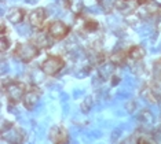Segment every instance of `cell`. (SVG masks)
Instances as JSON below:
<instances>
[{
	"label": "cell",
	"mask_w": 161,
	"mask_h": 144,
	"mask_svg": "<svg viewBox=\"0 0 161 144\" xmlns=\"http://www.w3.org/2000/svg\"><path fill=\"white\" fill-rule=\"evenodd\" d=\"M51 144H68L69 141V132L64 125H55L50 131Z\"/></svg>",
	"instance_id": "ba28073f"
},
{
	"label": "cell",
	"mask_w": 161,
	"mask_h": 144,
	"mask_svg": "<svg viewBox=\"0 0 161 144\" xmlns=\"http://www.w3.org/2000/svg\"><path fill=\"white\" fill-rule=\"evenodd\" d=\"M98 28H99V24H98V21L94 19V18H84L83 19L81 30H84L87 35H90V33H97Z\"/></svg>",
	"instance_id": "5bb4252c"
},
{
	"label": "cell",
	"mask_w": 161,
	"mask_h": 144,
	"mask_svg": "<svg viewBox=\"0 0 161 144\" xmlns=\"http://www.w3.org/2000/svg\"><path fill=\"white\" fill-rule=\"evenodd\" d=\"M109 61H110V63H113L114 66H123V65H125L130 59H128L127 51L117 50L110 55V56H109Z\"/></svg>",
	"instance_id": "7c38bea8"
},
{
	"label": "cell",
	"mask_w": 161,
	"mask_h": 144,
	"mask_svg": "<svg viewBox=\"0 0 161 144\" xmlns=\"http://www.w3.org/2000/svg\"><path fill=\"white\" fill-rule=\"evenodd\" d=\"M13 55L18 61L22 62V63H31L32 61H35L40 55V50L31 40H28V41H24V43H18L14 47Z\"/></svg>",
	"instance_id": "6da1fadb"
},
{
	"label": "cell",
	"mask_w": 161,
	"mask_h": 144,
	"mask_svg": "<svg viewBox=\"0 0 161 144\" xmlns=\"http://www.w3.org/2000/svg\"><path fill=\"white\" fill-rule=\"evenodd\" d=\"M0 33H2V36H7V33H8V30H7V26H6L4 22L2 24V30H0Z\"/></svg>",
	"instance_id": "ac0fdd59"
},
{
	"label": "cell",
	"mask_w": 161,
	"mask_h": 144,
	"mask_svg": "<svg viewBox=\"0 0 161 144\" xmlns=\"http://www.w3.org/2000/svg\"><path fill=\"white\" fill-rule=\"evenodd\" d=\"M28 22L29 25H31L33 29L36 30H42V29H44V24L47 21V11L44 8H42V7H37V8L32 10L31 13H28Z\"/></svg>",
	"instance_id": "52a82bcc"
},
{
	"label": "cell",
	"mask_w": 161,
	"mask_h": 144,
	"mask_svg": "<svg viewBox=\"0 0 161 144\" xmlns=\"http://www.w3.org/2000/svg\"><path fill=\"white\" fill-rule=\"evenodd\" d=\"M28 85L24 84L22 81H18V80H11L8 81L7 85H3V91L6 93V98L8 100L10 104L15 106L18 103H22V99L25 93H26Z\"/></svg>",
	"instance_id": "7a4b0ae2"
},
{
	"label": "cell",
	"mask_w": 161,
	"mask_h": 144,
	"mask_svg": "<svg viewBox=\"0 0 161 144\" xmlns=\"http://www.w3.org/2000/svg\"><path fill=\"white\" fill-rule=\"evenodd\" d=\"M135 144H156V141L153 140V137H150L147 135H141L135 140Z\"/></svg>",
	"instance_id": "e0dca14e"
},
{
	"label": "cell",
	"mask_w": 161,
	"mask_h": 144,
	"mask_svg": "<svg viewBox=\"0 0 161 144\" xmlns=\"http://www.w3.org/2000/svg\"><path fill=\"white\" fill-rule=\"evenodd\" d=\"M10 47H11V40H10V37L8 36H2V37H0V51H2V54L7 52Z\"/></svg>",
	"instance_id": "2e32d148"
},
{
	"label": "cell",
	"mask_w": 161,
	"mask_h": 144,
	"mask_svg": "<svg viewBox=\"0 0 161 144\" xmlns=\"http://www.w3.org/2000/svg\"><path fill=\"white\" fill-rule=\"evenodd\" d=\"M7 21L10 22V24L13 25H19L22 24L24 19H26L28 18V13L26 10L22 8V7H13V8L8 10V13H7Z\"/></svg>",
	"instance_id": "30bf717a"
},
{
	"label": "cell",
	"mask_w": 161,
	"mask_h": 144,
	"mask_svg": "<svg viewBox=\"0 0 161 144\" xmlns=\"http://www.w3.org/2000/svg\"><path fill=\"white\" fill-rule=\"evenodd\" d=\"M65 67V59L61 55H48L40 65V70L46 76H57Z\"/></svg>",
	"instance_id": "277c9868"
},
{
	"label": "cell",
	"mask_w": 161,
	"mask_h": 144,
	"mask_svg": "<svg viewBox=\"0 0 161 144\" xmlns=\"http://www.w3.org/2000/svg\"><path fill=\"white\" fill-rule=\"evenodd\" d=\"M127 54H128V59H131L134 62H141L146 55L145 48L142 45H132L127 50Z\"/></svg>",
	"instance_id": "4fadbf2b"
},
{
	"label": "cell",
	"mask_w": 161,
	"mask_h": 144,
	"mask_svg": "<svg viewBox=\"0 0 161 144\" xmlns=\"http://www.w3.org/2000/svg\"><path fill=\"white\" fill-rule=\"evenodd\" d=\"M2 139L4 143H8V144H24L25 133L22 129L14 122H3Z\"/></svg>",
	"instance_id": "3957f363"
},
{
	"label": "cell",
	"mask_w": 161,
	"mask_h": 144,
	"mask_svg": "<svg viewBox=\"0 0 161 144\" xmlns=\"http://www.w3.org/2000/svg\"><path fill=\"white\" fill-rule=\"evenodd\" d=\"M66 7L75 15H80L83 13L84 3H83V0H66Z\"/></svg>",
	"instance_id": "9a60e30c"
},
{
	"label": "cell",
	"mask_w": 161,
	"mask_h": 144,
	"mask_svg": "<svg viewBox=\"0 0 161 144\" xmlns=\"http://www.w3.org/2000/svg\"><path fill=\"white\" fill-rule=\"evenodd\" d=\"M120 2H123V3H130V2H135V0H120Z\"/></svg>",
	"instance_id": "d6986e66"
},
{
	"label": "cell",
	"mask_w": 161,
	"mask_h": 144,
	"mask_svg": "<svg viewBox=\"0 0 161 144\" xmlns=\"http://www.w3.org/2000/svg\"><path fill=\"white\" fill-rule=\"evenodd\" d=\"M157 85H158V84L156 83V84H152V85H146V87H143V89H142V96L150 103H157L161 99V93H160Z\"/></svg>",
	"instance_id": "8fae6325"
},
{
	"label": "cell",
	"mask_w": 161,
	"mask_h": 144,
	"mask_svg": "<svg viewBox=\"0 0 161 144\" xmlns=\"http://www.w3.org/2000/svg\"><path fill=\"white\" fill-rule=\"evenodd\" d=\"M42 88L35 85V84H31L28 85V89H26V93H25L24 99H22V104L26 110H32L35 109V106L39 103L40 98H42Z\"/></svg>",
	"instance_id": "8992f818"
},
{
	"label": "cell",
	"mask_w": 161,
	"mask_h": 144,
	"mask_svg": "<svg viewBox=\"0 0 161 144\" xmlns=\"http://www.w3.org/2000/svg\"><path fill=\"white\" fill-rule=\"evenodd\" d=\"M29 40H31V41L33 43L40 51L42 50H48V48H51V45L54 44V40L51 39L48 36V33L46 32V28L42 29V30H37V33H36L33 37L29 39Z\"/></svg>",
	"instance_id": "9c48e42d"
},
{
	"label": "cell",
	"mask_w": 161,
	"mask_h": 144,
	"mask_svg": "<svg viewBox=\"0 0 161 144\" xmlns=\"http://www.w3.org/2000/svg\"><path fill=\"white\" fill-rule=\"evenodd\" d=\"M46 32L54 41H59V40L66 39L70 33V26L66 25L62 21H53L48 25H46Z\"/></svg>",
	"instance_id": "5b68a950"
}]
</instances>
